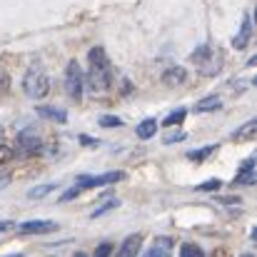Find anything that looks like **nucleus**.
Listing matches in <instances>:
<instances>
[{
    "label": "nucleus",
    "instance_id": "obj_1",
    "mask_svg": "<svg viewBox=\"0 0 257 257\" xmlns=\"http://www.w3.org/2000/svg\"><path fill=\"white\" fill-rule=\"evenodd\" d=\"M87 60H90V70L85 75V85L95 95L107 92L110 85H112V70H110V60H107L105 50L102 48H92L87 53Z\"/></svg>",
    "mask_w": 257,
    "mask_h": 257
},
{
    "label": "nucleus",
    "instance_id": "obj_2",
    "mask_svg": "<svg viewBox=\"0 0 257 257\" xmlns=\"http://www.w3.org/2000/svg\"><path fill=\"white\" fill-rule=\"evenodd\" d=\"M190 60L197 65V70L202 73V75H207V78H212V75H217L220 70H222V53L220 50H215L212 45H200L192 55H190Z\"/></svg>",
    "mask_w": 257,
    "mask_h": 257
},
{
    "label": "nucleus",
    "instance_id": "obj_3",
    "mask_svg": "<svg viewBox=\"0 0 257 257\" xmlns=\"http://www.w3.org/2000/svg\"><path fill=\"white\" fill-rule=\"evenodd\" d=\"M23 90H25L28 97L40 100V97H45V95L50 92V78L45 75V70L30 68V70L25 73V78H23Z\"/></svg>",
    "mask_w": 257,
    "mask_h": 257
},
{
    "label": "nucleus",
    "instance_id": "obj_4",
    "mask_svg": "<svg viewBox=\"0 0 257 257\" xmlns=\"http://www.w3.org/2000/svg\"><path fill=\"white\" fill-rule=\"evenodd\" d=\"M83 87H85V75H83L78 60H70L68 68H65V92H68V97L75 100V102H80Z\"/></svg>",
    "mask_w": 257,
    "mask_h": 257
},
{
    "label": "nucleus",
    "instance_id": "obj_5",
    "mask_svg": "<svg viewBox=\"0 0 257 257\" xmlns=\"http://www.w3.org/2000/svg\"><path fill=\"white\" fill-rule=\"evenodd\" d=\"M125 177V172L120 170H112V172H105V175H83L78 177V187L80 190H87V187H102V185H112V182H120Z\"/></svg>",
    "mask_w": 257,
    "mask_h": 257
},
{
    "label": "nucleus",
    "instance_id": "obj_6",
    "mask_svg": "<svg viewBox=\"0 0 257 257\" xmlns=\"http://www.w3.org/2000/svg\"><path fill=\"white\" fill-rule=\"evenodd\" d=\"M15 143H18V150H20L23 155H38V153H40V148H43L40 135H38V133H33V130H23V133H18Z\"/></svg>",
    "mask_w": 257,
    "mask_h": 257
},
{
    "label": "nucleus",
    "instance_id": "obj_7",
    "mask_svg": "<svg viewBox=\"0 0 257 257\" xmlns=\"http://www.w3.org/2000/svg\"><path fill=\"white\" fill-rule=\"evenodd\" d=\"M55 230H58V222H50V220H30V222L18 225V232H23V235H45V232H55Z\"/></svg>",
    "mask_w": 257,
    "mask_h": 257
},
{
    "label": "nucleus",
    "instance_id": "obj_8",
    "mask_svg": "<svg viewBox=\"0 0 257 257\" xmlns=\"http://www.w3.org/2000/svg\"><path fill=\"white\" fill-rule=\"evenodd\" d=\"M250 38H252V15L245 13L242 25H240V33H237L235 40H232V48H235V50H245V48L250 45Z\"/></svg>",
    "mask_w": 257,
    "mask_h": 257
},
{
    "label": "nucleus",
    "instance_id": "obj_9",
    "mask_svg": "<svg viewBox=\"0 0 257 257\" xmlns=\"http://www.w3.org/2000/svg\"><path fill=\"white\" fill-rule=\"evenodd\" d=\"M140 247H143V235H127L122 240V247H120L117 257H138Z\"/></svg>",
    "mask_w": 257,
    "mask_h": 257
},
{
    "label": "nucleus",
    "instance_id": "obj_10",
    "mask_svg": "<svg viewBox=\"0 0 257 257\" xmlns=\"http://www.w3.org/2000/svg\"><path fill=\"white\" fill-rule=\"evenodd\" d=\"M185 80H187V70H185L182 65H172V68H168V70L163 73V83L168 87L182 85Z\"/></svg>",
    "mask_w": 257,
    "mask_h": 257
},
{
    "label": "nucleus",
    "instance_id": "obj_11",
    "mask_svg": "<svg viewBox=\"0 0 257 257\" xmlns=\"http://www.w3.org/2000/svg\"><path fill=\"white\" fill-rule=\"evenodd\" d=\"M257 175H255V158H247L245 163H242V168L237 170V177H235V182L237 185H255Z\"/></svg>",
    "mask_w": 257,
    "mask_h": 257
},
{
    "label": "nucleus",
    "instance_id": "obj_12",
    "mask_svg": "<svg viewBox=\"0 0 257 257\" xmlns=\"http://www.w3.org/2000/svg\"><path fill=\"white\" fill-rule=\"evenodd\" d=\"M257 135V120H247L242 127H237L235 133H232V140L235 143H247V140H252Z\"/></svg>",
    "mask_w": 257,
    "mask_h": 257
},
{
    "label": "nucleus",
    "instance_id": "obj_13",
    "mask_svg": "<svg viewBox=\"0 0 257 257\" xmlns=\"http://www.w3.org/2000/svg\"><path fill=\"white\" fill-rule=\"evenodd\" d=\"M220 97L217 95H207V97H202V100H197L195 102V112H212V110H220Z\"/></svg>",
    "mask_w": 257,
    "mask_h": 257
},
{
    "label": "nucleus",
    "instance_id": "obj_14",
    "mask_svg": "<svg viewBox=\"0 0 257 257\" xmlns=\"http://www.w3.org/2000/svg\"><path fill=\"white\" fill-rule=\"evenodd\" d=\"M138 138L140 140H150L155 133H158V120H153V117H148V120H143L140 125H138Z\"/></svg>",
    "mask_w": 257,
    "mask_h": 257
},
{
    "label": "nucleus",
    "instance_id": "obj_15",
    "mask_svg": "<svg viewBox=\"0 0 257 257\" xmlns=\"http://www.w3.org/2000/svg\"><path fill=\"white\" fill-rule=\"evenodd\" d=\"M145 257H172V255H170V240H165V237L155 240L153 250H150V252H148Z\"/></svg>",
    "mask_w": 257,
    "mask_h": 257
},
{
    "label": "nucleus",
    "instance_id": "obj_16",
    "mask_svg": "<svg viewBox=\"0 0 257 257\" xmlns=\"http://www.w3.org/2000/svg\"><path fill=\"white\" fill-rule=\"evenodd\" d=\"M38 115H43V117H50V120H58V122H65L68 120V112L65 110H60V107H38Z\"/></svg>",
    "mask_w": 257,
    "mask_h": 257
},
{
    "label": "nucleus",
    "instance_id": "obj_17",
    "mask_svg": "<svg viewBox=\"0 0 257 257\" xmlns=\"http://www.w3.org/2000/svg\"><path fill=\"white\" fill-rule=\"evenodd\" d=\"M215 150H217V145H207V148H200V150H190V153H187V160H192V163H202V160H207Z\"/></svg>",
    "mask_w": 257,
    "mask_h": 257
},
{
    "label": "nucleus",
    "instance_id": "obj_18",
    "mask_svg": "<svg viewBox=\"0 0 257 257\" xmlns=\"http://www.w3.org/2000/svg\"><path fill=\"white\" fill-rule=\"evenodd\" d=\"M185 115H187V110L185 107H180V110H175V112H170L165 120H163V125H168V127H175V125H180L182 120H185Z\"/></svg>",
    "mask_w": 257,
    "mask_h": 257
},
{
    "label": "nucleus",
    "instance_id": "obj_19",
    "mask_svg": "<svg viewBox=\"0 0 257 257\" xmlns=\"http://www.w3.org/2000/svg\"><path fill=\"white\" fill-rule=\"evenodd\" d=\"M55 190V185H38V187H33L30 192H28V197L30 200H40V197H45L48 192H53Z\"/></svg>",
    "mask_w": 257,
    "mask_h": 257
},
{
    "label": "nucleus",
    "instance_id": "obj_20",
    "mask_svg": "<svg viewBox=\"0 0 257 257\" xmlns=\"http://www.w3.org/2000/svg\"><path fill=\"white\" fill-rule=\"evenodd\" d=\"M180 257H205V252H202L197 245H192V242H185V245L180 247Z\"/></svg>",
    "mask_w": 257,
    "mask_h": 257
},
{
    "label": "nucleus",
    "instance_id": "obj_21",
    "mask_svg": "<svg viewBox=\"0 0 257 257\" xmlns=\"http://www.w3.org/2000/svg\"><path fill=\"white\" fill-rule=\"evenodd\" d=\"M117 205H120V202H117V200H107V202H102V205H100V207H95V210H92V215H90V217H100V215H105V212H110V210H115V207H117Z\"/></svg>",
    "mask_w": 257,
    "mask_h": 257
},
{
    "label": "nucleus",
    "instance_id": "obj_22",
    "mask_svg": "<svg viewBox=\"0 0 257 257\" xmlns=\"http://www.w3.org/2000/svg\"><path fill=\"white\" fill-rule=\"evenodd\" d=\"M100 125H102V127H122V120L115 117V115H102V117H100Z\"/></svg>",
    "mask_w": 257,
    "mask_h": 257
},
{
    "label": "nucleus",
    "instance_id": "obj_23",
    "mask_svg": "<svg viewBox=\"0 0 257 257\" xmlns=\"http://www.w3.org/2000/svg\"><path fill=\"white\" fill-rule=\"evenodd\" d=\"M13 158H15V150L0 143V165H5V163H10Z\"/></svg>",
    "mask_w": 257,
    "mask_h": 257
},
{
    "label": "nucleus",
    "instance_id": "obj_24",
    "mask_svg": "<svg viewBox=\"0 0 257 257\" xmlns=\"http://www.w3.org/2000/svg\"><path fill=\"white\" fill-rule=\"evenodd\" d=\"M180 140H185V133H182V130H172V133H168V135L163 138V143H165V145L180 143Z\"/></svg>",
    "mask_w": 257,
    "mask_h": 257
},
{
    "label": "nucleus",
    "instance_id": "obj_25",
    "mask_svg": "<svg viewBox=\"0 0 257 257\" xmlns=\"http://www.w3.org/2000/svg\"><path fill=\"white\" fill-rule=\"evenodd\" d=\"M220 180H207V182H202V185H197V190H202V192H215V190H220Z\"/></svg>",
    "mask_w": 257,
    "mask_h": 257
},
{
    "label": "nucleus",
    "instance_id": "obj_26",
    "mask_svg": "<svg viewBox=\"0 0 257 257\" xmlns=\"http://www.w3.org/2000/svg\"><path fill=\"white\" fill-rule=\"evenodd\" d=\"M8 87H10V78H8V73H5V70H0V95H5V92H8Z\"/></svg>",
    "mask_w": 257,
    "mask_h": 257
},
{
    "label": "nucleus",
    "instance_id": "obj_27",
    "mask_svg": "<svg viewBox=\"0 0 257 257\" xmlns=\"http://www.w3.org/2000/svg\"><path fill=\"white\" fill-rule=\"evenodd\" d=\"M80 192H83V190H80V187L75 185V187H70V190H68L65 195H60V200H63V202H68V200H73V197H78Z\"/></svg>",
    "mask_w": 257,
    "mask_h": 257
},
{
    "label": "nucleus",
    "instance_id": "obj_28",
    "mask_svg": "<svg viewBox=\"0 0 257 257\" xmlns=\"http://www.w3.org/2000/svg\"><path fill=\"white\" fill-rule=\"evenodd\" d=\"M110 252H112V245H110V242H102V245L97 247V252H95V257H107Z\"/></svg>",
    "mask_w": 257,
    "mask_h": 257
},
{
    "label": "nucleus",
    "instance_id": "obj_29",
    "mask_svg": "<svg viewBox=\"0 0 257 257\" xmlns=\"http://www.w3.org/2000/svg\"><path fill=\"white\" fill-rule=\"evenodd\" d=\"M80 140H83V145H95V140L87 138V135H80Z\"/></svg>",
    "mask_w": 257,
    "mask_h": 257
},
{
    "label": "nucleus",
    "instance_id": "obj_30",
    "mask_svg": "<svg viewBox=\"0 0 257 257\" xmlns=\"http://www.w3.org/2000/svg\"><path fill=\"white\" fill-rule=\"evenodd\" d=\"M8 227H10V222H0V232H5Z\"/></svg>",
    "mask_w": 257,
    "mask_h": 257
},
{
    "label": "nucleus",
    "instance_id": "obj_31",
    "mask_svg": "<svg viewBox=\"0 0 257 257\" xmlns=\"http://www.w3.org/2000/svg\"><path fill=\"white\" fill-rule=\"evenodd\" d=\"M8 185V177H0V187H5Z\"/></svg>",
    "mask_w": 257,
    "mask_h": 257
},
{
    "label": "nucleus",
    "instance_id": "obj_32",
    "mask_svg": "<svg viewBox=\"0 0 257 257\" xmlns=\"http://www.w3.org/2000/svg\"><path fill=\"white\" fill-rule=\"evenodd\" d=\"M242 257H255V255H252V252H245V255H242Z\"/></svg>",
    "mask_w": 257,
    "mask_h": 257
},
{
    "label": "nucleus",
    "instance_id": "obj_33",
    "mask_svg": "<svg viewBox=\"0 0 257 257\" xmlns=\"http://www.w3.org/2000/svg\"><path fill=\"white\" fill-rule=\"evenodd\" d=\"M75 257H87V255H85V252H78V255H75Z\"/></svg>",
    "mask_w": 257,
    "mask_h": 257
},
{
    "label": "nucleus",
    "instance_id": "obj_34",
    "mask_svg": "<svg viewBox=\"0 0 257 257\" xmlns=\"http://www.w3.org/2000/svg\"><path fill=\"white\" fill-rule=\"evenodd\" d=\"M8 257H23V255H8Z\"/></svg>",
    "mask_w": 257,
    "mask_h": 257
}]
</instances>
